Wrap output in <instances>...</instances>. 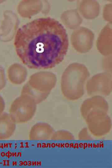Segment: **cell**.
<instances>
[{
    "label": "cell",
    "instance_id": "obj_2",
    "mask_svg": "<svg viewBox=\"0 0 112 168\" xmlns=\"http://www.w3.org/2000/svg\"><path fill=\"white\" fill-rule=\"evenodd\" d=\"M55 82L54 76L48 72L34 74L22 87L21 94L32 99L37 104L45 100Z\"/></svg>",
    "mask_w": 112,
    "mask_h": 168
},
{
    "label": "cell",
    "instance_id": "obj_13",
    "mask_svg": "<svg viewBox=\"0 0 112 168\" xmlns=\"http://www.w3.org/2000/svg\"><path fill=\"white\" fill-rule=\"evenodd\" d=\"M51 139L53 140H73L75 139L73 135L69 132L60 130L54 132Z\"/></svg>",
    "mask_w": 112,
    "mask_h": 168
},
{
    "label": "cell",
    "instance_id": "obj_9",
    "mask_svg": "<svg viewBox=\"0 0 112 168\" xmlns=\"http://www.w3.org/2000/svg\"><path fill=\"white\" fill-rule=\"evenodd\" d=\"M16 124L10 114L0 116V139H7L12 136L15 130Z\"/></svg>",
    "mask_w": 112,
    "mask_h": 168
},
{
    "label": "cell",
    "instance_id": "obj_3",
    "mask_svg": "<svg viewBox=\"0 0 112 168\" xmlns=\"http://www.w3.org/2000/svg\"><path fill=\"white\" fill-rule=\"evenodd\" d=\"M36 105L30 97L21 94L12 104L9 114L16 124L27 122L34 116Z\"/></svg>",
    "mask_w": 112,
    "mask_h": 168
},
{
    "label": "cell",
    "instance_id": "obj_5",
    "mask_svg": "<svg viewBox=\"0 0 112 168\" xmlns=\"http://www.w3.org/2000/svg\"><path fill=\"white\" fill-rule=\"evenodd\" d=\"M94 34L89 29L84 27H78L73 31L71 42L73 47L82 53L86 52L92 47Z\"/></svg>",
    "mask_w": 112,
    "mask_h": 168
},
{
    "label": "cell",
    "instance_id": "obj_7",
    "mask_svg": "<svg viewBox=\"0 0 112 168\" xmlns=\"http://www.w3.org/2000/svg\"><path fill=\"white\" fill-rule=\"evenodd\" d=\"M99 3L94 0H82L79 2L78 9L81 15L88 19H93L99 15Z\"/></svg>",
    "mask_w": 112,
    "mask_h": 168
},
{
    "label": "cell",
    "instance_id": "obj_1",
    "mask_svg": "<svg viewBox=\"0 0 112 168\" xmlns=\"http://www.w3.org/2000/svg\"><path fill=\"white\" fill-rule=\"evenodd\" d=\"M14 44L24 65L30 69H45L63 61L69 41L66 30L60 22L50 17H41L20 27L15 34Z\"/></svg>",
    "mask_w": 112,
    "mask_h": 168
},
{
    "label": "cell",
    "instance_id": "obj_14",
    "mask_svg": "<svg viewBox=\"0 0 112 168\" xmlns=\"http://www.w3.org/2000/svg\"><path fill=\"white\" fill-rule=\"evenodd\" d=\"M111 4H107L104 7L103 11V17L107 21L111 23Z\"/></svg>",
    "mask_w": 112,
    "mask_h": 168
},
{
    "label": "cell",
    "instance_id": "obj_4",
    "mask_svg": "<svg viewBox=\"0 0 112 168\" xmlns=\"http://www.w3.org/2000/svg\"><path fill=\"white\" fill-rule=\"evenodd\" d=\"M105 111H91L85 118L88 129L94 136L101 137L108 133L112 126L111 120Z\"/></svg>",
    "mask_w": 112,
    "mask_h": 168
},
{
    "label": "cell",
    "instance_id": "obj_6",
    "mask_svg": "<svg viewBox=\"0 0 112 168\" xmlns=\"http://www.w3.org/2000/svg\"><path fill=\"white\" fill-rule=\"evenodd\" d=\"M54 132L52 127L47 123H38L30 129L29 134L30 140H48L51 139Z\"/></svg>",
    "mask_w": 112,
    "mask_h": 168
},
{
    "label": "cell",
    "instance_id": "obj_11",
    "mask_svg": "<svg viewBox=\"0 0 112 168\" xmlns=\"http://www.w3.org/2000/svg\"><path fill=\"white\" fill-rule=\"evenodd\" d=\"M112 44L111 23L107 24L102 30L97 42L99 50L102 49L111 50Z\"/></svg>",
    "mask_w": 112,
    "mask_h": 168
},
{
    "label": "cell",
    "instance_id": "obj_12",
    "mask_svg": "<svg viewBox=\"0 0 112 168\" xmlns=\"http://www.w3.org/2000/svg\"><path fill=\"white\" fill-rule=\"evenodd\" d=\"M9 78L12 83L15 85H20L26 81L27 73L22 68L15 67L9 72Z\"/></svg>",
    "mask_w": 112,
    "mask_h": 168
},
{
    "label": "cell",
    "instance_id": "obj_8",
    "mask_svg": "<svg viewBox=\"0 0 112 168\" xmlns=\"http://www.w3.org/2000/svg\"><path fill=\"white\" fill-rule=\"evenodd\" d=\"M107 102L102 98H94L86 100L83 104L81 109L82 115L85 119L88 114L92 111L101 110L107 111Z\"/></svg>",
    "mask_w": 112,
    "mask_h": 168
},
{
    "label": "cell",
    "instance_id": "obj_15",
    "mask_svg": "<svg viewBox=\"0 0 112 168\" xmlns=\"http://www.w3.org/2000/svg\"><path fill=\"white\" fill-rule=\"evenodd\" d=\"M78 138L79 139L82 140H91L93 139L86 128H84L80 131L78 133Z\"/></svg>",
    "mask_w": 112,
    "mask_h": 168
},
{
    "label": "cell",
    "instance_id": "obj_10",
    "mask_svg": "<svg viewBox=\"0 0 112 168\" xmlns=\"http://www.w3.org/2000/svg\"><path fill=\"white\" fill-rule=\"evenodd\" d=\"M61 20L65 26L71 29H76L79 27L82 21V19L76 9L65 11L61 16Z\"/></svg>",
    "mask_w": 112,
    "mask_h": 168
}]
</instances>
